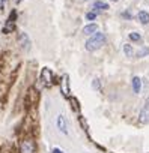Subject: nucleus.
<instances>
[{
    "label": "nucleus",
    "mask_w": 149,
    "mask_h": 153,
    "mask_svg": "<svg viewBox=\"0 0 149 153\" xmlns=\"http://www.w3.org/2000/svg\"><path fill=\"white\" fill-rule=\"evenodd\" d=\"M128 36H130V41H133V42H139V41H142V35L137 33V32H131Z\"/></svg>",
    "instance_id": "nucleus-15"
},
{
    "label": "nucleus",
    "mask_w": 149,
    "mask_h": 153,
    "mask_svg": "<svg viewBox=\"0 0 149 153\" xmlns=\"http://www.w3.org/2000/svg\"><path fill=\"white\" fill-rule=\"evenodd\" d=\"M149 54V47H143V48H140L137 53H136V56L139 57V59H142V57H146Z\"/></svg>",
    "instance_id": "nucleus-14"
},
{
    "label": "nucleus",
    "mask_w": 149,
    "mask_h": 153,
    "mask_svg": "<svg viewBox=\"0 0 149 153\" xmlns=\"http://www.w3.org/2000/svg\"><path fill=\"white\" fill-rule=\"evenodd\" d=\"M139 120H140V123H143V125H148V123H149V96L146 98L145 105H143V108H142V111H140V114H139Z\"/></svg>",
    "instance_id": "nucleus-3"
},
{
    "label": "nucleus",
    "mask_w": 149,
    "mask_h": 153,
    "mask_svg": "<svg viewBox=\"0 0 149 153\" xmlns=\"http://www.w3.org/2000/svg\"><path fill=\"white\" fill-rule=\"evenodd\" d=\"M56 126H57V129L62 132V134H68V126H66V120H65V117L63 116H57V119H56Z\"/></svg>",
    "instance_id": "nucleus-8"
},
{
    "label": "nucleus",
    "mask_w": 149,
    "mask_h": 153,
    "mask_svg": "<svg viewBox=\"0 0 149 153\" xmlns=\"http://www.w3.org/2000/svg\"><path fill=\"white\" fill-rule=\"evenodd\" d=\"M98 32V24H95V23H89V24H86L85 27H83V33L86 35V36H92V35H95Z\"/></svg>",
    "instance_id": "nucleus-9"
},
{
    "label": "nucleus",
    "mask_w": 149,
    "mask_h": 153,
    "mask_svg": "<svg viewBox=\"0 0 149 153\" xmlns=\"http://www.w3.org/2000/svg\"><path fill=\"white\" fill-rule=\"evenodd\" d=\"M62 92H63V95L65 96H68L69 95V86H68V75H65L63 76V80H62Z\"/></svg>",
    "instance_id": "nucleus-12"
},
{
    "label": "nucleus",
    "mask_w": 149,
    "mask_h": 153,
    "mask_svg": "<svg viewBox=\"0 0 149 153\" xmlns=\"http://www.w3.org/2000/svg\"><path fill=\"white\" fill-rule=\"evenodd\" d=\"M104 44H106V35L101 33V32H97L95 35L89 36V39L86 41L85 47H86L88 51H97V50H100Z\"/></svg>",
    "instance_id": "nucleus-1"
},
{
    "label": "nucleus",
    "mask_w": 149,
    "mask_h": 153,
    "mask_svg": "<svg viewBox=\"0 0 149 153\" xmlns=\"http://www.w3.org/2000/svg\"><path fill=\"white\" fill-rule=\"evenodd\" d=\"M124 54L127 56V57H133L136 53H134V48H133V45L131 44H125L124 45Z\"/></svg>",
    "instance_id": "nucleus-13"
},
{
    "label": "nucleus",
    "mask_w": 149,
    "mask_h": 153,
    "mask_svg": "<svg viewBox=\"0 0 149 153\" xmlns=\"http://www.w3.org/2000/svg\"><path fill=\"white\" fill-rule=\"evenodd\" d=\"M110 2H118V0H110Z\"/></svg>",
    "instance_id": "nucleus-20"
},
{
    "label": "nucleus",
    "mask_w": 149,
    "mask_h": 153,
    "mask_svg": "<svg viewBox=\"0 0 149 153\" xmlns=\"http://www.w3.org/2000/svg\"><path fill=\"white\" fill-rule=\"evenodd\" d=\"M122 17H124V18H128V20H131V18H133V15H131L130 12H124V14H122Z\"/></svg>",
    "instance_id": "nucleus-18"
},
{
    "label": "nucleus",
    "mask_w": 149,
    "mask_h": 153,
    "mask_svg": "<svg viewBox=\"0 0 149 153\" xmlns=\"http://www.w3.org/2000/svg\"><path fill=\"white\" fill-rule=\"evenodd\" d=\"M109 9V3L107 2H103V0H97V2L92 3V11L95 12H103V11H107Z\"/></svg>",
    "instance_id": "nucleus-7"
},
{
    "label": "nucleus",
    "mask_w": 149,
    "mask_h": 153,
    "mask_svg": "<svg viewBox=\"0 0 149 153\" xmlns=\"http://www.w3.org/2000/svg\"><path fill=\"white\" fill-rule=\"evenodd\" d=\"M18 44L21 45L23 50L29 51V50H30V39H29V35L24 33V32H21V33L18 35Z\"/></svg>",
    "instance_id": "nucleus-5"
},
{
    "label": "nucleus",
    "mask_w": 149,
    "mask_h": 153,
    "mask_svg": "<svg viewBox=\"0 0 149 153\" xmlns=\"http://www.w3.org/2000/svg\"><path fill=\"white\" fill-rule=\"evenodd\" d=\"M38 147L33 138H24L20 143V153H36Z\"/></svg>",
    "instance_id": "nucleus-2"
},
{
    "label": "nucleus",
    "mask_w": 149,
    "mask_h": 153,
    "mask_svg": "<svg viewBox=\"0 0 149 153\" xmlns=\"http://www.w3.org/2000/svg\"><path fill=\"white\" fill-rule=\"evenodd\" d=\"M97 15H98V12L91 11V12H88V14H86V20H88V21H94V20L97 18Z\"/></svg>",
    "instance_id": "nucleus-16"
},
{
    "label": "nucleus",
    "mask_w": 149,
    "mask_h": 153,
    "mask_svg": "<svg viewBox=\"0 0 149 153\" xmlns=\"http://www.w3.org/2000/svg\"><path fill=\"white\" fill-rule=\"evenodd\" d=\"M92 87H94L95 90H98V92L101 90V84H100V80H98V78H95V80L92 81Z\"/></svg>",
    "instance_id": "nucleus-17"
},
{
    "label": "nucleus",
    "mask_w": 149,
    "mask_h": 153,
    "mask_svg": "<svg viewBox=\"0 0 149 153\" xmlns=\"http://www.w3.org/2000/svg\"><path fill=\"white\" fill-rule=\"evenodd\" d=\"M137 20H139V23L143 24V26L149 24V12H146V11H139V14H137Z\"/></svg>",
    "instance_id": "nucleus-10"
},
{
    "label": "nucleus",
    "mask_w": 149,
    "mask_h": 153,
    "mask_svg": "<svg viewBox=\"0 0 149 153\" xmlns=\"http://www.w3.org/2000/svg\"><path fill=\"white\" fill-rule=\"evenodd\" d=\"M39 80L42 81L44 86H51L53 84V72H51V69L44 68L42 72H41V78Z\"/></svg>",
    "instance_id": "nucleus-4"
},
{
    "label": "nucleus",
    "mask_w": 149,
    "mask_h": 153,
    "mask_svg": "<svg viewBox=\"0 0 149 153\" xmlns=\"http://www.w3.org/2000/svg\"><path fill=\"white\" fill-rule=\"evenodd\" d=\"M51 153H63V152H62L60 149H53V152H51Z\"/></svg>",
    "instance_id": "nucleus-19"
},
{
    "label": "nucleus",
    "mask_w": 149,
    "mask_h": 153,
    "mask_svg": "<svg viewBox=\"0 0 149 153\" xmlns=\"http://www.w3.org/2000/svg\"><path fill=\"white\" fill-rule=\"evenodd\" d=\"M131 84H133V92H134L136 95H139V93L142 92V80L139 78V76H133Z\"/></svg>",
    "instance_id": "nucleus-11"
},
{
    "label": "nucleus",
    "mask_w": 149,
    "mask_h": 153,
    "mask_svg": "<svg viewBox=\"0 0 149 153\" xmlns=\"http://www.w3.org/2000/svg\"><path fill=\"white\" fill-rule=\"evenodd\" d=\"M15 20H17V11H12V12H11V15H9V18H8V23H6V26H5V29H3V32H5V33H8V32L14 30Z\"/></svg>",
    "instance_id": "nucleus-6"
}]
</instances>
